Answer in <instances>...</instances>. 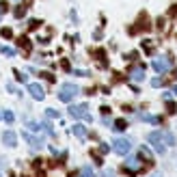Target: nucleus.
<instances>
[{
	"label": "nucleus",
	"instance_id": "0eeeda50",
	"mask_svg": "<svg viewBox=\"0 0 177 177\" xmlns=\"http://www.w3.org/2000/svg\"><path fill=\"white\" fill-rule=\"evenodd\" d=\"M151 65H154V69H156V71H166V69L171 67V63H168L166 58H156Z\"/></svg>",
	"mask_w": 177,
	"mask_h": 177
},
{
	"label": "nucleus",
	"instance_id": "7ed1b4c3",
	"mask_svg": "<svg viewBox=\"0 0 177 177\" xmlns=\"http://www.w3.org/2000/svg\"><path fill=\"white\" fill-rule=\"evenodd\" d=\"M130 147H132V143H130L128 138H117V140H115V154L125 156V154L130 151Z\"/></svg>",
	"mask_w": 177,
	"mask_h": 177
},
{
	"label": "nucleus",
	"instance_id": "9b49d317",
	"mask_svg": "<svg viewBox=\"0 0 177 177\" xmlns=\"http://www.w3.org/2000/svg\"><path fill=\"white\" fill-rule=\"evenodd\" d=\"M132 78H134V80H143V78H145L143 69H134V71H132Z\"/></svg>",
	"mask_w": 177,
	"mask_h": 177
},
{
	"label": "nucleus",
	"instance_id": "f3484780",
	"mask_svg": "<svg viewBox=\"0 0 177 177\" xmlns=\"http://www.w3.org/2000/svg\"><path fill=\"white\" fill-rule=\"evenodd\" d=\"M28 128H30V130H41V125L35 123V121H28Z\"/></svg>",
	"mask_w": 177,
	"mask_h": 177
},
{
	"label": "nucleus",
	"instance_id": "6e6552de",
	"mask_svg": "<svg viewBox=\"0 0 177 177\" xmlns=\"http://www.w3.org/2000/svg\"><path fill=\"white\" fill-rule=\"evenodd\" d=\"M2 140H5V145H7V147H15L17 136H15L13 132H5V134H2Z\"/></svg>",
	"mask_w": 177,
	"mask_h": 177
},
{
	"label": "nucleus",
	"instance_id": "4468645a",
	"mask_svg": "<svg viewBox=\"0 0 177 177\" xmlns=\"http://www.w3.org/2000/svg\"><path fill=\"white\" fill-rule=\"evenodd\" d=\"M45 115H48L50 119H56V117H58V112H56L54 108H48V110H45Z\"/></svg>",
	"mask_w": 177,
	"mask_h": 177
},
{
	"label": "nucleus",
	"instance_id": "f8f14e48",
	"mask_svg": "<svg viewBox=\"0 0 177 177\" xmlns=\"http://www.w3.org/2000/svg\"><path fill=\"white\" fill-rule=\"evenodd\" d=\"M82 175H84V177H95V173H93L91 166H84V168H82Z\"/></svg>",
	"mask_w": 177,
	"mask_h": 177
},
{
	"label": "nucleus",
	"instance_id": "1a4fd4ad",
	"mask_svg": "<svg viewBox=\"0 0 177 177\" xmlns=\"http://www.w3.org/2000/svg\"><path fill=\"white\" fill-rule=\"evenodd\" d=\"M73 134L80 136V138H84V136H87V128H84V125H80V123H76V125H73Z\"/></svg>",
	"mask_w": 177,
	"mask_h": 177
},
{
	"label": "nucleus",
	"instance_id": "6ab92c4d",
	"mask_svg": "<svg viewBox=\"0 0 177 177\" xmlns=\"http://www.w3.org/2000/svg\"><path fill=\"white\" fill-rule=\"evenodd\" d=\"M28 26H30V28H37V26H39V19H30Z\"/></svg>",
	"mask_w": 177,
	"mask_h": 177
},
{
	"label": "nucleus",
	"instance_id": "39448f33",
	"mask_svg": "<svg viewBox=\"0 0 177 177\" xmlns=\"http://www.w3.org/2000/svg\"><path fill=\"white\" fill-rule=\"evenodd\" d=\"M28 93L35 97V99H43L45 97V93H43V89H41V84H37V82H33V84H28Z\"/></svg>",
	"mask_w": 177,
	"mask_h": 177
},
{
	"label": "nucleus",
	"instance_id": "ddd939ff",
	"mask_svg": "<svg viewBox=\"0 0 177 177\" xmlns=\"http://www.w3.org/2000/svg\"><path fill=\"white\" fill-rule=\"evenodd\" d=\"M162 136H164V143H168V145H173V143H175V136H173V134H168V132H166V134H162Z\"/></svg>",
	"mask_w": 177,
	"mask_h": 177
},
{
	"label": "nucleus",
	"instance_id": "5701e85b",
	"mask_svg": "<svg viewBox=\"0 0 177 177\" xmlns=\"http://www.w3.org/2000/svg\"><path fill=\"white\" fill-rule=\"evenodd\" d=\"M173 93H175V95H177V87H173Z\"/></svg>",
	"mask_w": 177,
	"mask_h": 177
},
{
	"label": "nucleus",
	"instance_id": "a211bd4d",
	"mask_svg": "<svg viewBox=\"0 0 177 177\" xmlns=\"http://www.w3.org/2000/svg\"><path fill=\"white\" fill-rule=\"evenodd\" d=\"M0 33H2V37H7V39H9V37L13 35V33H11V28H2V30H0Z\"/></svg>",
	"mask_w": 177,
	"mask_h": 177
},
{
	"label": "nucleus",
	"instance_id": "2eb2a0df",
	"mask_svg": "<svg viewBox=\"0 0 177 177\" xmlns=\"http://www.w3.org/2000/svg\"><path fill=\"white\" fill-rule=\"evenodd\" d=\"M2 54H7V56H13V54H15V50H13V48H7V45H5V48H2Z\"/></svg>",
	"mask_w": 177,
	"mask_h": 177
},
{
	"label": "nucleus",
	"instance_id": "f257e3e1",
	"mask_svg": "<svg viewBox=\"0 0 177 177\" xmlns=\"http://www.w3.org/2000/svg\"><path fill=\"white\" fill-rule=\"evenodd\" d=\"M80 93V89L76 87V84H71V82H65L63 87H61V91H58V99L61 102H71V99Z\"/></svg>",
	"mask_w": 177,
	"mask_h": 177
},
{
	"label": "nucleus",
	"instance_id": "423d86ee",
	"mask_svg": "<svg viewBox=\"0 0 177 177\" xmlns=\"http://www.w3.org/2000/svg\"><path fill=\"white\" fill-rule=\"evenodd\" d=\"M24 140H26L33 149H39V147H43V143L37 138V136H33V134H28V132H24Z\"/></svg>",
	"mask_w": 177,
	"mask_h": 177
},
{
	"label": "nucleus",
	"instance_id": "4be33fe9",
	"mask_svg": "<svg viewBox=\"0 0 177 177\" xmlns=\"http://www.w3.org/2000/svg\"><path fill=\"white\" fill-rule=\"evenodd\" d=\"M69 177H78V171H73V173H69Z\"/></svg>",
	"mask_w": 177,
	"mask_h": 177
},
{
	"label": "nucleus",
	"instance_id": "9d476101",
	"mask_svg": "<svg viewBox=\"0 0 177 177\" xmlns=\"http://www.w3.org/2000/svg\"><path fill=\"white\" fill-rule=\"evenodd\" d=\"M125 128H128V121H125V119H117L115 121V130L117 132H123Z\"/></svg>",
	"mask_w": 177,
	"mask_h": 177
},
{
	"label": "nucleus",
	"instance_id": "f03ea898",
	"mask_svg": "<svg viewBox=\"0 0 177 177\" xmlns=\"http://www.w3.org/2000/svg\"><path fill=\"white\" fill-rule=\"evenodd\" d=\"M149 143L156 147L158 154H164V136H162L160 132H151V134H149Z\"/></svg>",
	"mask_w": 177,
	"mask_h": 177
},
{
	"label": "nucleus",
	"instance_id": "412c9836",
	"mask_svg": "<svg viewBox=\"0 0 177 177\" xmlns=\"http://www.w3.org/2000/svg\"><path fill=\"white\" fill-rule=\"evenodd\" d=\"M151 84H154V87H160V84H162V80H160V78H156V80H151Z\"/></svg>",
	"mask_w": 177,
	"mask_h": 177
},
{
	"label": "nucleus",
	"instance_id": "20e7f679",
	"mask_svg": "<svg viewBox=\"0 0 177 177\" xmlns=\"http://www.w3.org/2000/svg\"><path fill=\"white\" fill-rule=\"evenodd\" d=\"M69 112H71V117H80V119H87V121H91V115H89V108H87V104L71 106V108H69Z\"/></svg>",
	"mask_w": 177,
	"mask_h": 177
},
{
	"label": "nucleus",
	"instance_id": "dca6fc26",
	"mask_svg": "<svg viewBox=\"0 0 177 177\" xmlns=\"http://www.w3.org/2000/svg\"><path fill=\"white\" fill-rule=\"evenodd\" d=\"M24 13H26V7H17L15 9V17H22Z\"/></svg>",
	"mask_w": 177,
	"mask_h": 177
},
{
	"label": "nucleus",
	"instance_id": "aec40b11",
	"mask_svg": "<svg viewBox=\"0 0 177 177\" xmlns=\"http://www.w3.org/2000/svg\"><path fill=\"white\" fill-rule=\"evenodd\" d=\"M5 121L11 123V121H13V112H5Z\"/></svg>",
	"mask_w": 177,
	"mask_h": 177
}]
</instances>
